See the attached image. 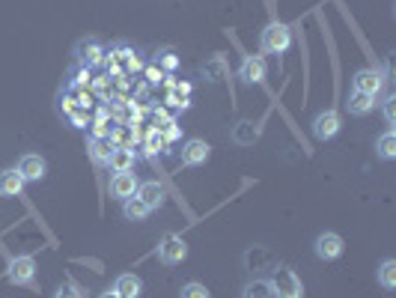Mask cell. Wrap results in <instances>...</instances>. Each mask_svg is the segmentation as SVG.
<instances>
[{
	"mask_svg": "<svg viewBox=\"0 0 396 298\" xmlns=\"http://www.w3.org/2000/svg\"><path fill=\"white\" fill-rule=\"evenodd\" d=\"M352 86H355V93H367V96H378L381 93V86H385V78H381V72L376 69H361L352 78Z\"/></svg>",
	"mask_w": 396,
	"mask_h": 298,
	"instance_id": "cell-8",
	"label": "cell"
},
{
	"mask_svg": "<svg viewBox=\"0 0 396 298\" xmlns=\"http://www.w3.org/2000/svg\"><path fill=\"white\" fill-rule=\"evenodd\" d=\"M378 283L385 290H396V259H385L378 266Z\"/></svg>",
	"mask_w": 396,
	"mask_h": 298,
	"instance_id": "cell-21",
	"label": "cell"
},
{
	"mask_svg": "<svg viewBox=\"0 0 396 298\" xmlns=\"http://www.w3.org/2000/svg\"><path fill=\"white\" fill-rule=\"evenodd\" d=\"M376 153H378V158H385V161L396 158V134H393V131L381 134L378 143H376Z\"/></svg>",
	"mask_w": 396,
	"mask_h": 298,
	"instance_id": "cell-20",
	"label": "cell"
},
{
	"mask_svg": "<svg viewBox=\"0 0 396 298\" xmlns=\"http://www.w3.org/2000/svg\"><path fill=\"white\" fill-rule=\"evenodd\" d=\"M98 298H122L117 290H107V292H102V295H98Z\"/></svg>",
	"mask_w": 396,
	"mask_h": 298,
	"instance_id": "cell-29",
	"label": "cell"
},
{
	"mask_svg": "<svg viewBox=\"0 0 396 298\" xmlns=\"http://www.w3.org/2000/svg\"><path fill=\"white\" fill-rule=\"evenodd\" d=\"M161 63H164L167 69H176V57H170V54H167V57H161Z\"/></svg>",
	"mask_w": 396,
	"mask_h": 298,
	"instance_id": "cell-27",
	"label": "cell"
},
{
	"mask_svg": "<svg viewBox=\"0 0 396 298\" xmlns=\"http://www.w3.org/2000/svg\"><path fill=\"white\" fill-rule=\"evenodd\" d=\"M33 275H36L33 257H15L9 263V271H6V278L15 283V287H27V283H33Z\"/></svg>",
	"mask_w": 396,
	"mask_h": 298,
	"instance_id": "cell-5",
	"label": "cell"
},
{
	"mask_svg": "<svg viewBox=\"0 0 396 298\" xmlns=\"http://www.w3.org/2000/svg\"><path fill=\"white\" fill-rule=\"evenodd\" d=\"M209 155H212V146H209L206 141L200 138H194L182 146V164H188V167H197V164H206Z\"/></svg>",
	"mask_w": 396,
	"mask_h": 298,
	"instance_id": "cell-10",
	"label": "cell"
},
{
	"mask_svg": "<svg viewBox=\"0 0 396 298\" xmlns=\"http://www.w3.org/2000/svg\"><path fill=\"white\" fill-rule=\"evenodd\" d=\"M114 290L122 295V298H140L143 292V283L138 275H119L117 283H114Z\"/></svg>",
	"mask_w": 396,
	"mask_h": 298,
	"instance_id": "cell-16",
	"label": "cell"
},
{
	"mask_svg": "<svg viewBox=\"0 0 396 298\" xmlns=\"http://www.w3.org/2000/svg\"><path fill=\"white\" fill-rule=\"evenodd\" d=\"M179 298H212V292H209L203 283H185Z\"/></svg>",
	"mask_w": 396,
	"mask_h": 298,
	"instance_id": "cell-23",
	"label": "cell"
},
{
	"mask_svg": "<svg viewBox=\"0 0 396 298\" xmlns=\"http://www.w3.org/2000/svg\"><path fill=\"white\" fill-rule=\"evenodd\" d=\"M107 167L114 173H126L134 167V149L131 146H114V153L107 158Z\"/></svg>",
	"mask_w": 396,
	"mask_h": 298,
	"instance_id": "cell-13",
	"label": "cell"
},
{
	"mask_svg": "<svg viewBox=\"0 0 396 298\" xmlns=\"http://www.w3.org/2000/svg\"><path fill=\"white\" fill-rule=\"evenodd\" d=\"M54 298H84V290L78 283H66V287H60V292Z\"/></svg>",
	"mask_w": 396,
	"mask_h": 298,
	"instance_id": "cell-24",
	"label": "cell"
},
{
	"mask_svg": "<svg viewBox=\"0 0 396 298\" xmlns=\"http://www.w3.org/2000/svg\"><path fill=\"white\" fill-rule=\"evenodd\" d=\"M268 283H271V298H304L301 278L286 266L275 268V275H271Z\"/></svg>",
	"mask_w": 396,
	"mask_h": 298,
	"instance_id": "cell-1",
	"label": "cell"
},
{
	"mask_svg": "<svg viewBox=\"0 0 396 298\" xmlns=\"http://www.w3.org/2000/svg\"><path fill=\"white\" fill-rule=\"evenodd\" d=\"M316 257L319 259H337V257H343V239H340V235L337 233H322L319 235V239H316Z\"/></svg>",
	"mask_w": 396,
	"mask_h": 298,
	"instance_id": "cell-12",
	"label": "cell"
},
{
	"mask_svg": "<svg viewBox=\"0 0 396 298\" xmlns=\"http://www.w3.org/2000/svg\"><path fill=\"white\" fill-rule=\"evenodd\" d=\"M185 257H188V242H185L182 235L167 233L164 239L158 242V259L164 266H176V263H182Z\"/></svg>",
	"mask_w": 396,
	"mask_h": 298,
	"instance_id": "cell-3",
	"label": "cell"
},
{
	"mask_svg": "<svg viewBox=\"0 0 396 298\" xmlns=\"http://www.w3.org/2000/svg\"><path fill=\"white\" fill-rule=\"evenodd\" d=\"M72 119H75V122H78V126H81V129L86 126V122H90V117H84V114H72Z\"/></svg>",
	"mask_w": 396,
	"mask_h": 298,
	"instance_id": "cell-28",
	"label": "cell"
},
{
	"mask_svg": "<svg viewBox=\"0 0 396 298\" xmlns=\"http://www.w3.org/2000/svg\"><path fill=\"white\" fill-rule=\"evenodd\" d=\"M24 185H27V182L21 179L18 170H4V173H0V197H21Z\"/></svg>",
	"mask_w": 396,
	"mask_h": 298,
	"instance_id": "cell-14",
	"label": "cell"
},
{
	"mask_svg": "<svg viewBox=\"0 0 396 298\" xmlns=\"http://www.w3.org/2000/svg\"><path fill=\"white\" fill-rule=\"evenodd\" d=\"M138 185H140V179L134 176L131 170L114 173V176H110V197H117V200H128V197L138 194Z\"/></svg>",
	"mask_w": 396,
	"mask_h": 298,
	"instance_id": "cell-7",
	"label": "cell"
},
{
	"mask_svg": "<svg viewBox=\"0 0 396 298\" xmlns=\"http://www.w3.org/2000/svg\"><path fill=\"white\" fill-rule=\"evenodd\" d=\"M150 212H152V209L146 206L138 194H134V197H128V200H122V215H126L128 221H143V218L150 215Z\"/></svg>",
	"mask_w": 396,
	"mask_h": 298,
	"instance_id": "cell-17",
	"label": "cell"
},
{
	"mask_svg": "<svg viewBox=\"0 0 396 298\" xmlns=\"http://www.w3.org/2000/svg\"><path fill=\"white\" fill-rule=\"evenodd\" d=\"M242 298H271V283H268V280L253 278L251 283H244Z\"/></svg>",
	"mask_w": 396,
	"mask_h": 298,
	"instance_id": "cell-19",
	"label": "cell"
},
{
	"mask_svg": "<svg viewBox=\"0 0 396 298\" xmlns=\"http://www.w3.org/2000/svg\"><path fill=\"white\" fill-rule=\"evenodd\" d=\"M18 173H21V179L24 182H39V179H45V158L42 155H24L21 161H18V167H15Z\"/></svg>",
	"mask_w": 396,
	"mask_h": 298,
	"instance_id": "cell-11",
	"label": "cell"
},
{
	"mask_svg": "<svg viewBox=\"0 0 396 298\" xmlns=\"http://www.w3.org/2000/svg\"><path fill=\"white\" fill-rule=\"evenodd\" d=\"M75 57H78V63L84 69H93L98 63H105V48H102L98 39H81L75 45Z\"/></svg>",
	"mask_w": 396,
	"mask_h": 298,
	"instance_id": "cell-4",
	"label": "cell"
},
{
	"mask_svg": "<svg viewBox=\"0 0 396 298\" xmlns=\"http://www.w3.org/2000/svg\"><path fill=\"white\" fill-rule=\"evenodd\" d=\"M340 131V114L337 110H322L313 119V138L316 141H331Z\"/></svg>",
	"mask_w": 396,
	"mask_h": 298,
	"instance_id": "cell-9",
	"label": "cell"
},
{
	"mask_svg": "<svg viewBox=\"0 0 396 298\" xmlns=\"http://www.w3.org/2000/svg\"><path fill=\"white\" fill-rule=\"evenodd\" d=\"M265 54H286L289 45H292V30L280 21H271L268 27L263 30V39H259Z\"/></svg>",
	"mask_w": 396,
	"mask_h": 298,
	"instance_id": "cell-2",
	"label": "cell"
},
{
	"mask_svg": "<svg viewBox=\"0 0 396 298\" xmlns=\"http://www.w3.org/2000/svg\"><path fill=\"white\" fill-rule=\"evenodd\" d=\"M385 119L390 122V126L396 122V96H390L388 102H385Z\"/></svg>",
	"mask_w": 396,
	"mask_h": 298,
	"instance_id": "cell-26",
	"label": "cell"
},
{
	"mask_svg": "<svg viewBox=\"0 0 396 298\" xmlns=\"http://www.w3.org/2000/svg\"><path fill=\"white\" fill-rule=\"evenodd\" d=\"M138 197H140V200L150 206V209H158L161 203H164V188H161L155 179H152V182H140V185H138Z\"/></svg>",
	"mask_w": 396,
	"mask_h": 298,
	"instance_id": "cell-15",
	"label": "cell"
},
{
	"mask_svg": "<svg viewBox=\"0 0 396 298\" xmlns=\"http://www.w3.org/2000/svg\"><path fill=\"white\" fill-rule=\"evenodd\" d=\"M93 134H95V141H105V138H110V134H114V129H107V122L98 119L95 126H93Z\"/></svg>",
	"mask_w": 396,
	"mask_h": 298,
	"instance_id": "cell-25",
	"label": "cell"
},
{
	"mask_svg": "<svg viewBox=\"0 0 396 298\" xmlns=\"http://www.w3.org/2000/svg\"><path fill=\"white\" fill-rule=\"evenodd\" d=\"M265 74H268V66H265V57H259V54H247L242 60V66H239V78L244 84H259V81H265Z\"/></svg>",
	"mask_w": 396,
	"mask_h": 298,
	"instance_id": "cell-6",
	"label": "cell"
},
{
	"mask_svg": "<svg viewBox=\"0 0 396 298\" xmlns=\"http://www.w3.org/2000/svg\"><path fill=\"white\" fill-rule=\"evenodd\" d=\"M373 105H376V96H367V93H352L349 96V114H355V117L369 114Z\"/></svg>",
	"mask_w": 396,
	"mask_h": 298,
	"instance_id": "cell-18",
	"label": "cell"
},
{
	"mask_svg": "<svg viewBox=\"0 0 396 298\" xmlns=\"http://www.w3.org/2000/svg\"><path fill=\"white\" fill-rule=\"evenodd\" d=\"M110 153H114V143H110V138H105V141H93V146H90V155H93L95 164H107Z\"/></svg>",
	"mask_w": 396,
	"mask_h": 298,
	"instance_id": "cell-22",
	"label": "cell"
}]
</instances>
